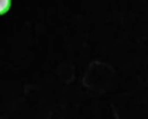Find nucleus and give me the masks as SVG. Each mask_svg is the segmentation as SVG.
I'll return each instance as SVG.
<instances>
[{
	"instance_id": "f257e3e1",
	"label": "nucleus",
	"mask_w": 148,
	"mask_h": 119,
	"mask_svg": "<svg viewBox=\"0 0 148 119\" xmlns=\"http://www.w3.org/2000/svg\"><path fill=\"white\" fill-rule=\"evenodd\" d=\"M11 6V0H0V15L4 14Z\"/></svg>"
}]
</instances>
